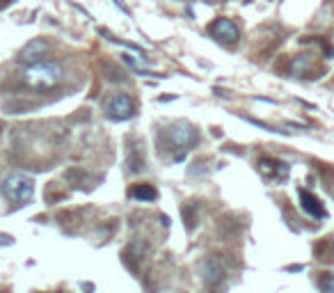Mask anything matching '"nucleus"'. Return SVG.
Wrapping results in <instances>:
<instances>
[{
  "instance_id": "nucleus-9",
  "label": "nucleus",
  "mask_w": 334,
  "mask_h": 293,
  "mask_svg": "<svg viewBox=\"0 0 334 293\" xmlns=\"http://www.w3.org/2000/svg\"><path fill=\"white\" fill-rule=\"evenodd\" d=\"M201 273H204V282L208 286H215L218 282H222V263L218 261V259H208V261L204 263V268H201Z\"/></svg>"
},
{
  "instance_id": "nucleus-2",
  "label": "nucleus",
  "mask_w": 334,
  "mask_h": 293,
  "mask_svg": "<svg viewBox=\"0 0 334 293\" xmlns=\"http://www.w3.org/2000/svg\"><path fill=\"white\" fill-rule=\"evenodd\" d=\"M3 195L14 204H26L32 199L34 195V181L28 174H21V172H12L3 179Z\"/></svg>"
},
{
  "instance_id": "nucleus-7",
  "label": "nucleus",
  "mask_w": 334,
  "mask_h": 293,
  "mask_svg": "<svg viewBox=\"0 0 334 293\" xmlns=\"http://www.w3.org/2000/svg\"><path fill=\"white\" fill-rule=\"evenodd\" d=\"M259 172L263 177H277V179H286L288 177V168L284 163L275 158H261L259 160Z\"/></svg>"
},
{
  "instance_id": "nucleus-8",
  "label": "nucleus",
  "mask_w": 334,
  "mask_h": 293,
  "mask_svg": "<svg viewBox=\"0 0 334 293\" xmlns=\"http://www.w3.org/2000/svg\"><path fill=\"white\" fill-rule=\"evenodd\" d=\"M300 206L309 213V216L325 218V208H323V204L318 202V197L316 195H311L309 190H300Z\"/></svg>"
},
{
  "instance_id": "nucleus-5",
  "label": "nucleus",
  "mask_w": 334,
  "mask_h": 293,
  "mask_svg": "<svg viewBox=\"0 0 334 293\" xmlns=\"http://www.w3.org/2000/svg\"><path fill=\"white\" fill-rule=\"evenodd\" d=\"M208 35L220 44H234L236 39H238V28H236L234 21L220 16L208 26Z\"/></svg>"
},
{
  "instance_id": "nucleus-6",
  "label": "nucleus",
  "mask_w": 334,
  "mask_h": 293,
  "mask_svg": "<svg viewBox=\"0 0 334 293\" xmlns=\"http://www.w3.org/2000/svg\"><path fill=\"white\" fill-rule=\"evenodd\" d=\"M46 51H48V41H46V39H32V41H28L26 46L21 48L18 60L26 62V65H34V62L44 60Z\"/></svg>"
},
{
  "instance_id": "nucleus-10",
  "label": "nucleus",
  "mask_w": 334,
  "mask_h": 293,
  "mask_svg": "<svg viewBox=\"0 0 334 293\" xmlns=\"http://www.w3.org/2000/svg\"><path fill=\"white\" fill-rule=\"evenodd\" d=\"M131 197L137 199V202H154V199L158 197V193H156L154 185L140 183V185H133V188H131Z\"/></svg>"
},
{
  "instance_id": "nucleus-1",
  "label": "nucleus",
  "mask_w": 334,
  "mask_h": 293,
  "mask_svg": "<svg viewBox=\"0 0 334 293\" xmlns=\"http://www.w3.org/2000/svg\"><path fill=\"white\" fill-rule=\"evenodd\" d=\"M21 80L23 85L32 87L37 92H48L53 87L60 85L62 80V67L53 60H39L34 65H28L21 71Z\"/></svg>"
},
{
  "instance_id": "nucleus-3",
  "label": "nucleus",
  "mask_w": 334,
  "mask_h": 293,
  "mask_svg": "<svg viewBox=\"0 0 334 293\" xmlns=\"http://www.w3.org/2000/svg\"><path fill=\"white\" fill-rule=\"evenodd\" d=\"M133 108H135L133 101L126 94H115V96H110L106 103V117L112 121H124V119H129V117H133V112H135Z\"/></svg>"
},
{
  "instance_id": "nucleus-11",
  "label": "nucleus",
  "mask_w": 334,
  "mask_h": 293,
  "mask_svg": "<svg viewBox=\"0 0 334 293\" xmlns=\"http://www.w3.org/2000/svg\"><path fill=\"white\" fill-rule=\"evenodd\" d=\"M129 170L133 174L144 170V158H142V154L137 151V146H131V151H129Z\"/></svg>"
},
{
  "instance_id": "nucleus-4",
  "label": "nucleus",
  "mask_w": 334,
  "mask_h": 293,
  "mask_svg": "<svg viewBox=\"0 0 334 293\" xmlns=\"http://www.w3.org/2000/svg\"><path fill=\"white\" fill-rule=\"evenodd\" d=\"M167 135H170L172 144H174L176 149H181V151L193 149V146L197 144V140H199L197 131H195L190 124H176V126H172Z\"/></svg>"
},
{
  "instance_id": "nucleus-12",
  "label": "nucleus",
  "mask_w": 334,
  "mask_h": 293,
  "mask_svg": "<svg viewBox=\"0 0 334 293\" xmlns=\"http://www.w3.org/2000/svg\"><path fill=\"white\" fill-rule=\"evenodd\" d=\"M321 291L323 293H334V273L321 277Z\"/></svg>"
}]
</instances>
